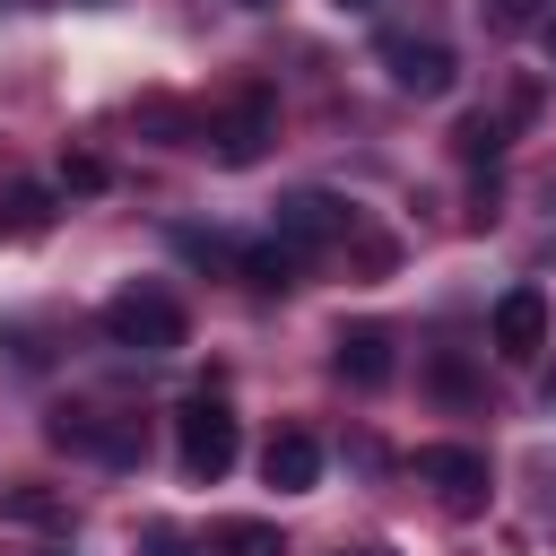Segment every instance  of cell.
<instances>
[{
	"instance_id": "obj_1",
	"label": "cell",
	"mask_w": 556,
	"mask_h": 556,
	"mask_svg": "<svg viewBox=\"0 0 556 556\" xmlns=\"http://www.w3.org/2000/svg\"><path fill=\"white\" fill-rule=\"evenodd\" d=\"M104 339L130 348V356H174V348L191 339V313H182V295H165V287H122V295L104 304Z\"/></svg>"
},
{
	"instance_id": "obj_2",
	"label": "cell",
	"mask_w": 556,
	"mask_h": 556,
	"mask_svg": "<svg viewBox=\"0 0 556 556\" xmlns=\"http://www.w3.org/2000/svg\"><path fill=\"white\" fill-rule=\"evenodd\" d=\"M235 452H243V434H235V408L226 400H182L174 408V460H182V478L191 486H217L226 469H235Z\"/></svg>"
},
{
	"instance_id": "obj_3",
	"label": "cell",
	"mask_w": 556,
	"mask_h": 556,
	"mask_svg": "<svg viewBox=\"0 0 556 556\" xmlns=\"http://www.w3.org/2000/svg\"><path fill=\"white\" fill-rule=\"evenodd\" d=\"M208 139H217L226 165H252V156L278 139V96H269V87H235V96L208 113Z\"/></svg>"
},
{
	"instance_id": "obj_4",
	"label": "cell",
	"mask_w": 556,
	"mask_h": 556,
	"mask_svg": "<svg viewBox=\"0 0 556 556\" xmlns=\"http://www.w3.org/2000/svg\"><path fill=\"white\" fill-rule=\"evenodd\" d=\"M417 478L443 495V513H478L486 486H495V478H486V452H469V443H426V452H417Z\"/></svg>"
},
{
	"instance_id": "obj_5",
	"label": "cell",
	"mask_w": 556,
	"mask_h": 556,
	"mask_svg": "<svg viewBox=\"0 0 556 556\" xmlns=\"http://www.w3.org/2000/svg\"><path fill=\"white\" fill-rule=\"evenodd\" d=\"M374 52H382V70H391L400 96H443V87H452V52H443L434 35H382Z\"/></svg>"
},
{
	"instance_id": "obj_6",
	"label": "cell",
	"mask_w": 556,
	"mask_h": 556,
	"mask_svg": "<svg viewBox=\"0 0 556 556\" xmlns=\"http://www.w3.org/2000/svg\"><path fill=\"white\" fill-rule=\"evenodd\" d=\"M52 443H70V452H96V460H139V434H130V417H104V408H52Z\"/></svg>"
},
{
	"instance_id": "obj_7",
	"label": "cell",
	"mask_w": 556,
	"mask_h": 556,
	"mask_svg": "<svg viewBox=\"0 0 556 556\" xmlns=\"http://www.w3.org/2000/svg\"><path fill=\"white\" fill-rule=\"evenodd\" d=\"M339 235H348V200H330V191H287V200H278V243L321 252V243H339Z\"/></svg>"
},
{
	"instance_id": "obj_8",
	"label": "cell",
	"mask_w": 556,
	"mask_h": 556,
	"mask_svg": "<svg viewBox=\"0 0 556 556\" xmlns=\"http://www.w3.org/2000/svg\"><path fill=\"white\" fill-rule=\"evenodd\" d=\"M547 348V295L539 287H513L504 304H495V356L504 365H530Z\"/></svg>"
},
{
	"instance_id": "obj_9",
	"label": "cell",
	"mask_w": 556,
	"mask_h": 556,
	"mask_svg": "<svg viewBox=\"0 0 556 556\" xmlns=\"http://www.w3.org/2000/svg\"><path fill=\"white\" fill-rule=\"evenodd\" d=\"M330 365H339V382H356V391H382V382H391V330H382V321H356V330H339Z\"/></svg>"
},
{
	"instance_id": "obj_10",
	"label": "cell",
	"mask_w": 556,
	"mask_h": 556,
	"mask_svg": "<svg viewBox=\"0 0 556 556\" xmlns=\"http://www.w3.org/2000/svg\"><path fill=\"white\" fill-rule=\"evenodd\" d=\"M261 478H269L278 495H304V486L321 478V443H313L304 426H278V434H269V452H261Z\"/></svg>"
},
{
	"instance_id": "obj_11",
	"label": "cell",
	"mask_w": 556,
	"mask_h": 556,
	"mask_svg": "<svg viewBox=\"0 0 556 556\" xmlns=\"http://www.w3.org/2000/svg\"><path fill=\"white\" fill-rule=\"evenodd\" d=\"M0 521H26V530H61V521H70V504H61L52 486L17 478V486H0Z\"/></svg>"
},
{
	"instance_id": "obj_12",
	"label": "cell",
	"mask_w": 556,
	"mask_h": 556,
	"mask_svg": "<svg viewBox=\"0 0 556 556\" xmlns=\"http://www.w3.org/2000/svg\"><path fill=\"white\" fill-rule=\"evenodd\" d=\"M235 269H243L252 287H295L304 252H295V243H243V252H235Z\"/></svg>"
},
{
	"instance_id": "obj_13",
	"label": "cell",
	"mask_w": 556,
	"mask_h": 556,
	"mask_svg": "<svg viewBox=\"0 0 556 556\" xmlns=\"http://www.w3.org/2000/svg\"><path fill=\"white\" fill-rule=\"evenodd\" d=\"M217 556H287L278 521H217Z\"/></svg>"
},
{
	"instance_id": "obj_14",
	"label": "cell",
	"mask_w": 556,
	"mask_h": 556,
	"mask_svg": "<svg viewBox=\"0 0 556 556\" xmlns=\"http://www.w3.org/2000/svg\"><path fill=\"white\" fill-rule=\"evenodd\" d=\"M452 148H460V156L478 165V156H495V148H504V122H486V113H469V122L452 130Z\"/></svg>"
},
{
	"instance_id": "obj_15",
	"label": "cell",
	"mask_w": 556,
	"mask_h": 556,
	"mask_svg": "<svg viewBox=\"0 0 556 556\" xmlns=\"http://www.w3.org/2000/svg\"><path fill=\"white\" fill-rule=\"evenodd\" d=\"M486 17H495V26H504V35H513V26H530V17H547V0H495V9H486Z\"/></svg>"
},
{
	"instance_id": "obj_16",
	"label": "cell",
	"mask_w": 556,
	"mask_h": 556,
	"mask_svg": "<svg viewBox=\"0 0 556 556\" xmlns=\"http://www.w3.org/2000/svg\"><path fill=\"white\" fill-rule=\"evenodd\" d=\"M61 182H70V191H96V182H104V165H96V156H70V165H61Z\"/></svg>"
},
{
	"instance_id": "obj_17",
	"label": "cell",
	"mask_w": 556,
	"mask_h": 556,
	"mask_svg": "<svg viewBox=\"0 0 556 556\" xmlns=\"http://www.w3.org/2000/svg\"><path fill=\"white\" fill-rule=\"evenodd\" d=\"M148 556H191V547H182V530H148Z\"/></svg>"
},
{
	"instance_id": "obj_18",
	"label": "cell",
	"mask_w": 556,
	"mask_h": 556,
	"mask_svg": "<svg viewBox=\"0 0 556 556\" xmlns=\"http://www.w3.org/2000/svg\"><path fill=\"white\" fill-rule=\"evenodd\" d=\"M539 35H547V52H556V9H547V17H539Z\"/></svg>"
},
{
	"instance_id": "obj_19",
	"label": "cell",
	"mask_w": 556,
	"mask_h": 556,
	"mask_svg": "<svg viewBox=\"0 0 556 556\" xmlns=\"http://www.w3.org/2000/svg\"><path fill=\"white\" fill-rule=\"evenodd\" d=\"M339 556H391V547H339Z\"/></svg>"
},
{
	"instance_id": "obj_20",
	"label": "cell",
	"mask_w": 556,
	"mask_h": 556,
	"mask_svg": "<svg viewBox=\"0 0 556 556\" xmlns=\"http://www.w3.org/2000/svg\"><path fill=\"white\" fill-rule=\"evenodd\" d=\"M339 9H374V0H339Z\"/></svg>"
}]
</instances>
